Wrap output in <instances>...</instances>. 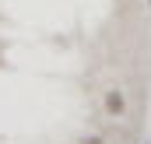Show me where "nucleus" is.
<instances>
[{
  "label": "nucleus",
  "mask_w": 151,
  "mask_h": 144,
  "mask_svg": "<svg viewBox=\"0 0 151 144\" xmlns=\"http://www.w3.org/2000/svg\"><path fill=\"white\" fill-rule=\"evenodd\" d=\"M102 109H106V116H113V120L127 116V95H123L119 88H109L106 99H102Z\"/></svg>",
  "instance_id": "nucleus-1"
},
{
  "label": "nucleus",
  "mask_w": 151,
  "mask_h": 144,
  "mask_svg": "<svg viewBox=\"0 0 151 144\" xmlns=\"http://www.w3.org/2000/svg\"><path fill=\"white\" fill-rule=\"evenodd\" d=\"M81 144H106V141H102V137H84Z\"/></svg>",
  "instance_id": "nucleus-2"
},
{
  "label": "nucleus",
  "mask_w": 151,
  "mask_h": 144,
  "mask_svg": "<svg viewBox=\"0 0 151 144\" xmlns=\"http://www.w3.org/2000/svg\"><path fill=\"white\" fill-rule=\"evenodd\" d=\"M148 11H151V0H148Z\"/></svg>",
  "instance_id": "nucleus-3"
}]
</instances>
